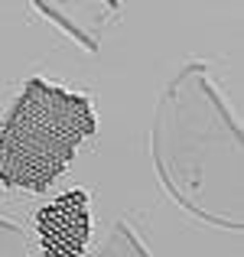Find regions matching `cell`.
Listing matches in <instances>:
<instances>
[{"instance_id":"6da1fadb","label":"cell","mask_w":244,"mask_h":257,"mask_svg":"<svg viewBox=\"0 0 244 257\" xmlns=\"http://www.w3.org/2000/svg\"><path fill=\"white\" fill-rule=\"evenodd\" d=\"M98 131L91 101L30 78L0 127V182L43 192L69 170L78 144Z\"/></svg>"},{"instance_id":"7a4b0ae2","label":"cell","mask_w":244,"mask_h":257,"mask_svg":"<svg viewBox=\"0 0 244 257\" xmlns=\"http://www.w3.org/2000/svg\"><path fill=\"white\" fill-rule=\"evenodd\" d=\"M36 228L43 257H81L88 244V231H91L88 195L75 189V192H65L56 202L43 205L36 215Z\"/></svg>"}]
</instances>
